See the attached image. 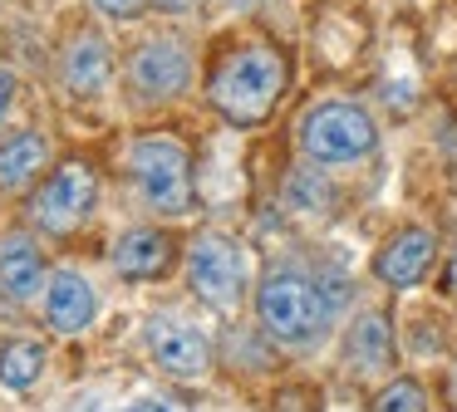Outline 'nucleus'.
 Here are the masks:
<instances>
[{
    "mask_svg": "<svg viewBox=\"0 0 457 412\" xmlns=\"http://www.w3.org/2000/svg\"><path fill=\"white\" fill-rule=\"evenodd\" d=\"M433 251H437V245H433V235H428V231H398L394 241L374 255V270H378V280H384V284L408 290V284H418L428 275Z\"/></svg>",
    "mask_w": 457,
    "mask_h": 412,
    "instance_id": "obj_11",
    "label": "nucleus"
},
{
    "mask_svg": "<svg viewBox=\"0 0 457 412\" xmlns=\"http://www.w3.org/2000/svg\"><path fill=\"white\" fill-rule=\"evenodd\" d=\"M45 373V349L30 339H15L0 349V388H11V392H25L35 378Z\"/></svg>",
    "mask_w": 457,
    "mask_h": 412,
    "instance_id": "obj_16",
    "label": "nucleus"
},
{
    "mask_svg": "<svg viewBox=\"0 0 457 412\" xmlns=\"http://www.w3.org/2000/svg\"><path fill=\"white\" fill-rule=\"evenodd\" d=\"M45 162H50V137L45 133L5 137V143H0V192H21Z\"/></svg>",
    "mask_w": 457,
    "mask_h": 412,
    "instance_id": "obj_14",
    "label": "nucleus"
},
{
    "mask_svg": "<svg viewBox=\"0 0 457 412\" xmlns=\"http://www.w3.org/2000/svg\"><path fill=\"white\" fill-rule=\"evenodd\" d=\"M148 353L162 373H172V378H202V373L212 368L207 334L182 324V319H153L148 324Z\"/></svg>",
    "mask_w": 457,
    "mask_h": 412,
    "instance_id": "obj_8",
    "label": "nucleus"
},
{
    "mask_svg": "<svg viewBox=\"0 0 457 412\" xmlns=\"http://www.w3.org/2000/svg\"><path fill=\"white\" fill-rule=\"evenodd\" d=\"M315 284H320V294H325V304L329 309H345V300H349V280L339 270H325V275H315Z\"/></svg>",
    "mask_w": 457,
    "mask_h": 412,
    "instance_id": "obj_19",
    "label": "nucleus"
},
{
    "mask_svg": "<svg viewBox=\"0 0 457 412\" xmlns=\"http://www.w3.org/2000/svg\"><path fill=\"white\" fill-rule=\"evenodd\" d=\"M99 314V300H94V284L84 280L79 270H54L50 284H45V319H50L54 334H84Z\"/></svg>",
    "mask_w": 457,
    "mask_h": 412,
    "instance_id": "obj_10",
    "label": "nucleus"
},
{
    "mask_svg": "<svg viewBox=\"0 0 457 412\" xmlns=\"http://www.w3.org/2000/svg\"><path fill=\"white\" fill-rule=\"evenodd\" d=\"M172 255H178V245H172L168 231L138 226V231H123L119 241H113L109 260L123 280H162V275L172 270Z\"/></svg>",
    "mask_w": 457,
    "mask_h": 412,
    "instance_id": "obj_9",
    "label": "nucleus"
},
{
    "mask_svg": "<svg viewBox=\"0 0 457 412\" xmlns=\"http://www.w3.org/2000/svg\"><path fill=\"white\" fill-rule=\"evenodd\" d=\"M280 88H286V59L270 49H241L212 78V103L227 123L251 128L276 108Z\"/></svg>",
    "mask_w": 457,
    "mask_h": 412,
    "instance_id": "obj_2",
    "label": "nucleus"
},
{
    "mask_svg": "<svg viewBox=\"0 0 457 412\" xmlns=\"http://www.w3.org/2000/svg\"><path fill=\"white\" fill-rule=\"evenodd\" d=\"M221 5H231V10H246V5H256V0H221Z\"/></svg>",
    "mask_w": 457,
    "mask_h": 412,
    "instance_id": "obj_24",
    "label": "nucleus"
},
{
    "mask_svg": "<svg viewBox=\"0 0 457 412\" xmlns=\"http://www.w3.org/2000/svg\"><path fill=\"white\" fill-rule=\"evenodd\" d=\"M374 143H378L374 118L359 103H320V108H310L305 123H300V147H305V157L320 167L359 162V157L374 152Z\"/></svg>",
    "mask_w": 457,
    "mask_h": 412,
    "instance_id": "obj_3",
    "label": "nucleus"
},
{
    "mask_svg": "<svg viewBox=\"0 0 457 412\" xmlns=\"http://www.w3.org/2000/svg\"><path fill=\"white\" fill-rule=\"evenodd\" d=\"M453 402H457V373H453Z\"/></svg>",
    "mask_w": 457,
    "mask_h": 412,
    "instance_id": "obj_26",
    "label": "nucleus"
},
{
    "mask_svg": "<svg viewBox=\"0 0 457 412\" xmlns=\"http://www.w3.org/2000/svg\"><path fill=\"white\" fill-rule=\"evenodd\" d=\"M153 5H162V10H182V5H192V0H153Z\"/></svg>",
    "mask_w": 457,
    "mask_h": 412,
    "instance_id": "obj_23",
    "label": "nucleus"
},
{
    "mask_svg": "<svg viewBox=\"0 0 457 412\" xmlns=\"http://www.w3.org/2000/svg\"><path fill=\"white\" fill-rule=\"evenodd\" d=\"M60 69H64V88H70V94H94V88H104V78H109V69H113L109 64V45H104L99 35L70 39Z\"/></svg>",
    "mask_w": 457,
    "mask_h": 412,
    "instance_id": "obj_13",
    "label": "nucleus"
},
{
    "mask_svg": "<svg viewBox=\"0 0 457 412\" xmlns=\"http://www.w3.org/2000/svg\"><path fill=\"white\" fill-rule=\"evenodd\" d=\"M290 206L300 211H329V186L320 172H290V186H286Z\"/></svg>",
    "mask_w": 457,
    "mask_h": 412,
    "instance_id": "obj_17",
    "label": "nucleus"
},
{
    "mask_svg": "<svg viewBox=\"0 0 457 412\" xmlns=\"http://www.w3.org/2000/svg\"><path fill=\"white\" fill-rule=\"evenodd\" d=\"M187 280L212 309H231L246 294V251L227 235H197L187 251Z\"/></svg>",
    "mask_w": 457,
    "mask_h": 412,
    "instance_id": "obj_5",
    "label": "nucleus"
},
{
    "mask_svg": "<svg viewBox=\"0 0 457 412\" xmlns=\"http://www.w3.org/2000/svg\"><path fill=\"white\" fill-rule=\"evenodd\" d=\"M447 284L457 290V255H453V270H447Z\"/></svg>",
    "mask_w": 457,
    "mask_h": 412,
    "instance_id": "obj_25",
    "label": "nucleus"
},
{
    "mask_svg": "<svg viewBox=\"0 0 457 412\" xmlns=\"http://www.w3.org/2000/svg\"><path fill=\"white\" fill-rule=\"evenodd\" d=\"M129 172L153 211H187L192 206V157L172 137H138L129 152Z\"/></svg>",
    "mask_w": 457,
    "mask_h": 412,
    "instance_id": "obj_4",
    "label": "nucleus"
},
{
    "mask_svg": "<svg viewBox=\"0 0 457 412\" xmlns=\"http://www.w3.org/2000/svg\"><path fill=\"white\" fill-rule=\"evenodd\" d=\"M11 103H15V74H11V69H0V123H5Z\"/></svg>",
    "mask_w": 457,
    "mask_h": 412,
    "instance_id": "obj_21",
    "label": "nucleus"
},
{
    "mask_svg": "<svg viewBox=\"0 0 457 412\" xmlns=\"http://www.w3.org/2000/svg\"><path fill=\"white\" fill-rule=\"evenodd\" d=\"M256 319L276 343L305 349V343H315L320 334L329 329L335 309L325 304V294H320L315 280H305V275H295V270H270L256 290Z\"/></svg>",
    "mask_w": 457,
    "mask_h": 412,
    "instance_id": "obj_1",
    "label": "nucleus"
},
{
    "mask_svg": "<svg viewBox=\"0 0 457 412\" xmlns=\"http://www.w3.org/2000/svg\"><path fill=\"white\" fill-rule=\"evenodd\" d=\"M94 10H99V15H109V20H138L143 0H94Z\"/></svg>",
    "mask_w": 457,
    "mask_h": 412,
    "instance_id": "obj_20",
    "label": "nucleus"
},
{
    "mask_svg": "<svg viewBox=\"0 0 457 412\" xmlns=\"http://www.w3.org/2000/svg\"><path fill=\"white\" fill-rule=\"evenodd\" d=\"M129 74H133V88H138L148 103H168L187 88L192 78V59H187V45L172 35H153L133 49L129 59Z\"/></svg>",
    "mask_w": 457,
    "mask_h": 412,
    "instance_id": "obj_7",
    "label": "nucleus"
},
{
    "mask_svg": "<svg viewBox=\"0 0 457 412\" xmlns=\"http://www.w3.org/2000/svg\"><path fill=\"white\" fill-rule=\"evenodd\" d=\"M374 412H428V402H423V388H418V383H408V378L388 383V388L378 392Z\"/></svg>",
    "mask_w": 457,
    "mask_h": 412,
    "instance_id": "obj_18",
    "label": "nucleus"
},
{
    "mask_svg": "<svg viewBox=\"0 0 457 412\" xmlns=\"http://www.w3.org/2000/svg\"><path fill=\"white\" fill-rule=\"evenodd\" d=\"M129 412H182V408H178V402H168V398H138Z\"/></svg>",
    "mask_w": 457,
    "mask_h": 412,
    "instance_id": "obj_22",
    "label": "nucleus"
},
{
    "mask_svg": "<svg viewBox=\"0 0 457 412\" xmlns=\"http://www.w3.org/2000/svg\"><path fill=\"white\" fill-rule=\"evenodd\" d=\"M394 358V334H388L384 314H359L354 329H349V363L359 373H384Z\"/></svg>",
    "mask_w": 457,
    "mask_h": 412,
    "instance_id": "obj_15",
    "label": "nucleus"
},
{
    "mask_svg": "<svg viewBox=\"0 0 457 412\" xmlns=\"http://www.w3.org/2000/svg\"><path fill=\"white\" fill-rule=\"evenodd\" d=\"M94 202H99V177L89 162H64L50 182L40 186V196L30 202V216L54 235H70L74 226L89 221Z\"/></svg>",
    "mask_w": 457,
    "mask_h": 412,
    "instance_id": "obj_6",
    "label": "nucleus"
},
{
    "mask_svg": "<svg viewBox=\"0 0 457 412\" xmlns=\"http://www.w3.org/2000/svg\"><path fill=\"white\" fill-rule=\"evenodd\" d=\"M50 275H45V255L30 235H11L0 241V290L11 300H40Z\"/></svg>",
    "mask_w": 457,
    "mask_h": 412,
    "instance_id": "obj_12",
    "label": "nucleus"
}]
</instances>
